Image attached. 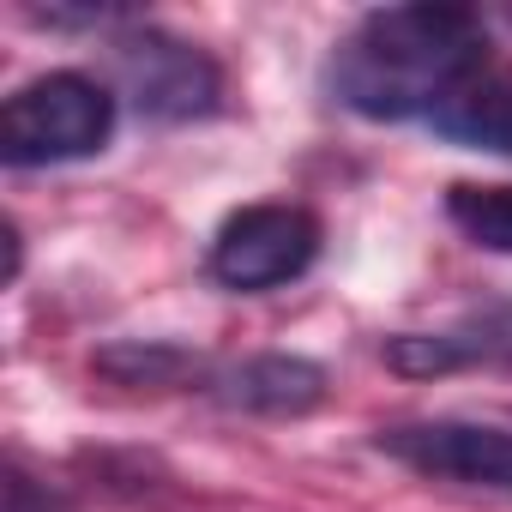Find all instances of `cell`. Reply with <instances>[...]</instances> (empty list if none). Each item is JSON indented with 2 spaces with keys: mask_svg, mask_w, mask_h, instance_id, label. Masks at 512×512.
Returning <instances> with one entry per match:
<instances>
[{
  "mask_svg": "<svg viewBox=\"0 0 512 512\" xmlns=\"http://www.w3.org/2000/svg\"><path fill=\"white\" fill-rule=\"evenodd\" d=\"M115 133V97L91 73H43L0 109V157L13 169L97 157Z\"/></svg>",
  "mask_w": 512,
  "mask_h": 512,
  "instance_id": "obj_2",
  "label": "cell"
},
{
  "mask_svg": "<svg viewBox=\"0 0 512 512\" xmlns=\"http://www.w3.org/2000/svg\"><path fill=\"white\" fill-rule=\"evenodd\" d=\"M506 19H512V13H506Z\"/></svg>",
  "mask_w": 512,
  "mask_h": 512,
  "instance_id": "obj_11",
  "label": "cell"
},
{
  "mask_svg": "<svg viewBox=\"0 0 512 512\" xmlns=\"http://www.w3.org/2000/svg\"><path fill=\"white\" fill-rule=\"evenodd\" d=\"M97 368H103V374H115V380H151V386H163L169 374H181V368H187V356H181V350H139V344H115V350H103V356H97Z\"/></svg>",
  "mask_w": 512,
  "mask_h": 512,
  "instance_id": "obj_10",
  "label": "cell"
},
{
  "mask_svg": "<svg viewBox=\"0 0 512 512\" xmlns=\"http://www.w3.org/2000/svg\"><path fill=\"white\" fill-rule=\"evenodd\" d=\"M115 73H121V91L133 97V109L151 121H199L223 97L217 61L181 37L151 31V25L115 37Z\"/></svg>",
  "mask_w": 512,
  "mask_h": 512,
  "instance_id": "obj_4",
  "label": "cell"
},
{
  "mask_svg": "<svg viewBox=\"0 0 512 512\" xmlns=\"http://www.w3.org/2000/svg\"><path fill=\"white\" fill-rule=\"evenodd\" d=\"M446 211L452 223L488 247V253H512V187H476V181H458L446 193Z\"/></svg>",
  "mask_w": 512,
  "mask_h": 512,
  "instance_id": "obj_9",
  "label": "cell"
},
{
  "mask_svg": "<svg viewBox=\"0 0 512 512\" xmlns=\"http://www.w3.org/2000/svg\"><path fill=\"white\" fill-rule=\"evenodd\" d=\"M488 61L482 13L470 7H380L332 55V91L368 121L440 115Z\"/></svg>",
  "mask_w": 512,
  "mask_h": 512,
  "instance_id": "obj_1",
  "label": "cell"
},
{
  "mask_svg": "<svg viewBox=\"0 0 512 512\" xmlns=\"http://www.w3.org/2000/svg\"><path fill=\"white\" fill-rule=\"evenodd\" d=\"M320 260V217L302 205H241L211 235V278L223 290L260 296L302 278Z\"/></svg>",
  "mask_w": 512,
  "mask_h": 512,
  "instance_id": "obj_3",
  "label": "cell"
},
{
  "mask_svg": "<svg viewBox=\"0 0 512 512\" xmlns=\"http://www.w3.org/2000/svg\"><path fill=\"white\" fill-rule=\"evenodd\" d=\"M398 374H452V368H512V302L476 308L440 332H404L386 344Z\"/></svg>",
  "mask_w": 512,
  "mask_h": 512,
  "instance_id": "obj_6",
  "label": "cell"
},
{
  "mask_svg": "<svg viewBox=\"0 0 512 512\" xmlns=\"http://www.w3.org/2000/svg\"><path fill=\"white\" fill-rule=\"evenodd\" d=\"M217 398L253 416H302L326 398V368L302 356H253L217 380Z\"/></svg>",
  "mask_w": 512,
  "mask_h": 512,
  "instance_id": "obj_7",
  "label": "cell"
},
{
  "mask_svg": "<svg viewBox=\"0 0 512 512\" xmlns=\"http://www.w3.org/2000/svg\"><path fill=\"white\" fill-rule=\"evenodd\" d=\"M380 452H392L398 464L440 476V482H464V488H506L512 494V428L494 422H404V428H380Z\"/></svg>",
  "mask_w": 512,
  "mask_h": 512,
  "instance_id": "obj_5",
  "label": "cell"
},
{
  "mask_svg": "<svg viewBox=\"0 0 512 512\" xmlns=\"http://www.w3.org/2000/svg\"><path fill=\"white\" fill-rule=\"evenodd\" d=\"M434 133L470 145V151H500L512 157V73H476L440 115H434Z\"/></svg>",
  "mask_w": 512,
  "mask_h": 512,
  "instance_id": "obj_8",
  "label": "cell"
}]
</instances>
